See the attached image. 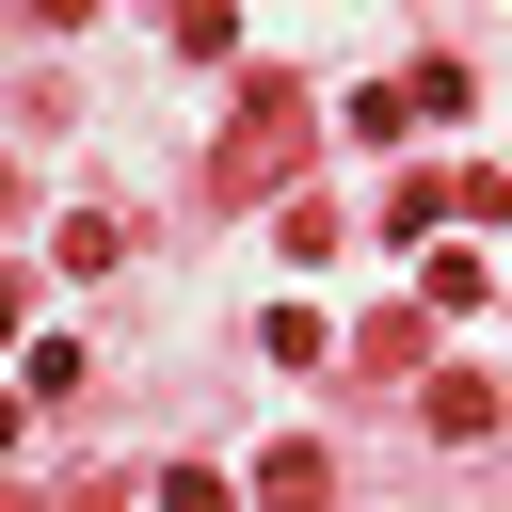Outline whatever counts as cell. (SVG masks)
Masks as SVG:
<instances>
[{
    "label": "cell",
    "instance_id": "6da1fadb",
    "mask_svg": "<svg viewBox=\"0 0 512 512\" xmlns=\"http://www.w3.org/2000/svg\"><path fill=\"white\" fill-rule=\"evenodd\" d=\"M304 144H320V112H304V80H240V112H224V144H208V192L224 208H256V192H288L304 176Z\"/></svg>",
    "mask_w": 512,
    "mask_h": 512
},
{
    "label": "cell",
    "instance_id": "7a4b0ae2",
    "mask_svg": "<svg viewBox=\"0 0 512 512\" xmlns=\"http://www.w3.org/2000/svg\"><path fill=\"white\" fill-rule=\"evenodd\" d=\"M352 368H368V384H432V304H384V320L352 336Z\"/></svg>",
    "mask_w": 512,
    "mask_h": 512
},
{
    "label": "cell",
    "instance_id": "3957f363",
    "mask_svg": "<svg viewBox=\"0 0 512 512\" xmlns=\"http://www.w3.org/2000/svg\"><path fill=\"white\" fill-rule=\"evenodd\" d=\"M432 432L480 448V432H496V384H480V368H432Z\"/></svg>",
    "mask_w": 512,
    "mask_h": 512
},
{
    "label": "cell",
    "instance_id": "277c9868",
    "mask_svg": "<svg viewBox=\"0 0 512 512\" xmlns=\"http://www.w3.org/2000/svg\"><path fill=\"white\" fill-rule=\"evenodd\" d=\"M256 496H272V512H320V496H336V464H320V448H272V464H256Z\"/></svg>",
    "mask_w": 512,
    "mask_h": 512
},
{
    "label": "cell",
    "instance_id": "5b68a950",
    "mask_svg": "<svg viewBox=\"0 0 512 512\" xmlns=\"http://www.w3.org/2000/svg\"><path fill=\"white\" fill-rule=\"evenodd\" d=\"M432 320H464V304H496V256H432V288H416Z\"/></svg>",
    "mask_w": 512,
    "mask_h": 512
},
{
    "label": "cell",
    "instance_id": "8992f818",
    "mask_svg": "<svg viewBox=\"0 0 512 512\" xmlns=\"http://www.w3.org/2000/svg\"><path fill=\"white\" fill-rule=\"evenodd\" d=\"M176 48H192V64H224V48H240V0H176Z\"/></svg>",
    "mask_w": 512,
    "mask_h": 512
},
{
    "label": "cell",
    "instance_id": "52a82bcc",
    "mask_svg": "<svg viewBox=\"0 0 512 512\" xmlns=\"http://www.w3.org/2000/svg\"><path fill=\"white\" fill-rule=\"evenodd\" d=\"M32 16H96V0H32Z\"/></svg>",
    "mask_w": 512,
    "mask_h": 512
}]
</instances>
